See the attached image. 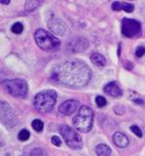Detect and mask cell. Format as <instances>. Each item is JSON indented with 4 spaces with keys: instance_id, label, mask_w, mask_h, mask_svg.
I'll return each mask as SVG.
<instances>
[{
    "instance_id": "13",
    "label": "cell",
    "mask_w": 145,
    "mask_h": 156,
    "mask_svg": "<svg viewBox=\"0 0 145 156\" xmlns=\"http://www.w3.org/2000/svg\"><path fill=\"white\" fill-rule=\"evenodd\" d=\"M112 9L114 11H120V10H124L125 12L130 13L133 11V5L130 3H122L119 1H116L112 3Z\"/></svg>"
},
{
    "instance_id": "10",
    "label": "cell",
    "mask_w": 145,
    "mask_h": 156,
    "mask_svg": "<svg viewBox=\"0 0 145 156\" xmlns=\"http://www.w3.org/2000/svg\"><path fill=\"white\" fill-rule=\"evenodd\" d=\"M104 92L107 95L117 98V97H121L123 95V91L120 88V86L117 84L116 82H110L107 85L104 87Z\"/></svg>"
},
{
    "instance_id": "23",
    "label": "cell",
    "mask_w": 145,
    "mask_h": 156,
    "mask_svg": "<svg viewBox=\"0 0 145 156\" xmlns=\"http://www.w3.org/2000/svg\"><path fill=\"white\" fill-rule=\"evenodd\" d=\"M52 144H54L55 146H60L61 145V140H60V139L59 138V136H52Z\"/></svg>"
},
{
    "instance_id": "21",
    "label": "cell",
    "mask_w": 145,
    "mask_h": 156,
    "mask_svg": "<svg viewBox=\"0 0 145 156\" xmlns=\"http://www.w3.org/2000/svg\"><path fill=\"white\" fill-rule=\"evenodd\" d=\"M130 131H132L133 133H134L137 136H139V138H141L142 136V132H141V130H140L139 127L136 125H133L132 127H130Z\"/></svg>"
},
{
    "instance_id": "1",
    "label": "cell",
    "mask_w": 145,
    "mask_h": 156,
    "mask_svg": "<svg viewBox=\"0 0 145 156\" xmlns=\"http://www.w3.org/2000/svg\"><path fill=\"white\" fill-rule=\"evenodd\" d=\"M91 71L81 61L70 60L59 63L53 70L52 79L69 87H84L90 82Z\"/></svg>"
},
{
    "instance_id": "6",
    "label": "cell",
    "mask_w": 145,
    "mask_h": 156,
    "mask_svg": "<svg viewBox=\"0 0 145 156\" xmlns=\"http://www.w3.org/2000/svg\"><path fill=\"white\" fill-rule=\"evenodd\" d=\"M60 133L62 136L65 144L72 149H81L83 146L82 139L77 132L67 125H62L60 128Z\"/></svg>"
},
{
    "instance_id": "4",
    "label": "cell",
    "mask_w": 145,
    "mask_h": 156,
    "mask_svg": "<svg viewBox=\"0 0 145 156\" xmlns=\"http://www.w3.org/2000/svg\"><path fill=\"white\" fill-rule=\"evenodd\" d=\"M57 98V93L54 90H44L39 92L34 98L35 108L42 113L51 111L56 105Z\"/></svg>"
},
{
    "instance_id": "17",
    "label": "cell",
    "mask_w": 145,
    "mask_h": 156,
    "mask_svg": "<svg viewBox=\"0 0 145 156\" xmlns=\"http://www.w3.org/2000/svg\"><path fill=\"white\" fill-rule=\"evenodd\" d=\"M32 128L34 129L36 132H42L43 128H44V124H43V122L39 119H35L32 121Z\"/></svg>"
},
{
    "instance_id": "9",
    "label": "cell",
    "mask_w": 145,
    "mask_h": 156,
    "mask_svg": "<svg viewBox=\"0 0 145 156\" xmlns=\"http://www.w3.org/2000/svg\"><path fill=\"white\" fill-rule=\"evenodd\" d=\"M80 102L76 100H67L64 101L59 107V111L64 115H72L80 109Z\"/></svg>"
},
{
    "instance_id": "22",
    "label": "cell",
    "mask_w": 145,
    "mask_h": 156,
    "mask_svg": "<svg viewBox=\"0 0 145 156\" xmlns=\"http://www.w3.org/2000/svg\"><path fill=\"white\" fill-rule=\"evenodd\" d=\"M145 54V48L143 46H139L137 47L136 51H135V55H136L137 58H141Z\"/></svg>"
},
{
    "instance_id": "24",
    "label": "cell",
    "mask_w": 145,
    "mask_h": 156,
    "mask_svg": "<svg viewBox=\"0 0 145 156\" xmlns=\"http://www.w3.org/2000/svg\"><path fill=\"white\" fill-rule=\"evenodd\" d=\"M0 4H4V5H8V4H10V1H9V0H8V1H1V2H0Z\"/></svg>"
},
{
    "instance_id": "7",
    "label": "cell",
    "mask_w": 145,
    "mask_h": 156,
    "mask_svg": "<svg viewBox=\"0 0 145 156\" xmlns=\"http://www.w3.org/2000/svg\"><path fill=\"white\" fill-rule=\"evenodd\" d=\"M122 33L127 37H135L141 33V24L132 19H124L122 22Z\"/></svg>"
},
{
    "instance_id": "3",
    "label": "cell",
    "mask_w": 145,
    "mask_h": 156,
    "mask_svg": "<svg viewBox=\"0 0 145 156\" xmlns=\"http://www.w3.org/2000/svg\"><path fill=\"white\" fill-rule=\"evenodd\" d=\"M35 42L40 49L45 52H54L59 50L60 47V41L55 35L43 28H39L34 34Z\"/></svg>"
},
{
    "instance_id": "2",
    "label": "cell",
    "mask_w": 145,
    "mask_h": 156,
    "mask_svg": "<svg viewBox=\"0 0 145 156\" xmlns=\"http://www.w3.org/2000/svg\"><path fill=\"white\" fill-rule=\"evenodd\" d=\"M74 127L81 133H88L94 125V111L88 105H82L72 120Z\"/></svg>"
},
{
    "instance_id": "5",
    "label": "cell",
    "mask_w": 145,
    "mask_h": 156,
    "mask_svg": "<svg viewBox=\"0 0 145 156\" xmlns=\"http://www.w3.org/2000/svg\"><path fill=\"white\" fill-rule=\"evenodd\" d=\"M4 88L6 91L13 97L20 98V99H25L27 96L28 92V86L27 83L20 78H16V79L7 80L4 83Z\"/></svg>"
},
{
    "instance_id": "19",
    "label": "cell",
    "mask_w": 145,
    "mask_h": 156,
    "mask_svg": "<svg viewBox=\"0 0 145 156\" xmlns=\"http://www.w3.org/2000/svg\"><path fill=\"white\" fill-rule=\"evenodd\" d=\"M11 30L16 33V34H20L22 33V31L23 30V26L22 23H15L11 27Z\"/></svg>"
},
{
    "instance_id": "18",
    "label": "cell",
    "mask_w": 145,
    "mask_h": 156,
    "mask_svg": "<svg viewBox=\"0 0 145 156\" xmlns=\"http://www.w3.org/2000/svg\"><path fill=\"white\" fill-rule=\"evenodd\" d=\"M29 136H30L29 132H28L27 130H26V129H23V130H22L20 132V133H19L18 138L22 141H26V140H27L28 139H29Z\"/></svg>"
},
{
    "instance_id": "16",
    "label": "cell",
    "mask_w": 145,
    "mask_h": 156,
    "mask_svg": "<svg viewBox=\"0 0 145 156\" xmlns=\"http://www.w3.org/2000/svg\"><path fill=\"white\" fill-rule=\"evenodd\" d=\"M40 5L39 1H36V0H28L26 3V9L27 12H32L38 8V6Z\"/></svg>"
},
{
    "instance_id": "8",
    "label": "cell",
    "mask_w": 145,
    "mask_h": 156,
    "mask_svg": "<svg viewBox=\"0 0 145 156\" xmlns=\"http://www.w3.org/2000/svg\"><path fill=\"white\" fill-rule=\"evenodd\" d=\"M0 112H1V120L7 127H15L18 123L17 117L12 107L6 104L5 101H1L0 105Z\"/></svg>"
},
{
    "instance_id": "15",
    "label": "cell",
    "mask_w": 145,
    "mask_h": 156,
    "mask_svg": "<svg viewBox=\"0 0 145 156\" xmlns=\"http://www.w3.org/2000/svg\"><path fill=\"white\" fill-rule=\"evenodd\" d=\"M95 153L98 154V156H110L112 150L106 144H98L95 147Z\"/></svg>"
},
{
    "instance_id": "20",
    "label": "cell",
    "mask_w": 145,
    "mask_h": 156,
    "mask_svg": "<svg viewBox=\"0 0 145 156\" xmlns=\"http://www.w3.org/2000/svg\"><path fill=\"white\" fill-rule=\"evenodd\" d=\"M95 104H96V105H98V107H103V106L106 105L107 101H106L104 97H102V96H98V97L95 98Z\"/></svg>"
},
{
    "instance_id": "14",
    "label": "cell",
    "mask_w": 145,
    "mask_h": 156,
    "mask_svg": "<svg viewBox=\"0 0 145 156\" xmlns=\"http://www.w3.org/2000/svg\"><path fill=\"white\" fill-rule=\"evenodd\" d=\"M91 62L95 65L96 66L101 67V66H104L105 63H106V60L105 58L101 55L99 53H93L91 55Z\"/></svg>"
},
{
    "instance_id": "11",
    "label": "cell",
    "mask_w": 145,
    "mask_h": 156,
    "mask_svg": "<svg viewBox=\"0 0 145 156\" xmlns=\"http://www.w3.org/2000/svg\"><path fill=\"white\" fill-rule=\"evenodd\" d=\"M48 24L51 30L57 34H64L66 30V24L60 20H53Z\"/></svg>"
},
{
    "instance_id": "12",
    "label": "cell",
    "mask_w": 145,
    "mask_h": 156,
    "mask_svg": "<svg viewBox=\"0 0 145 156\" xmlns=\"http://www.w3.org/2000/svg\"><path fill=\"white\" fill-rule=\"evenodd\" d=\"M112 139H113V143L115 144V145L119 146V147L125 148L129 145L128 136L124 135L123 133H121V132H116V133L113 135Z\"/></svg>"
}]
</instances>
